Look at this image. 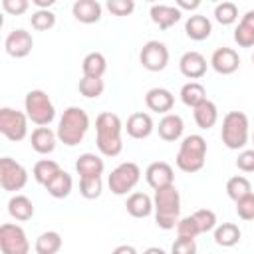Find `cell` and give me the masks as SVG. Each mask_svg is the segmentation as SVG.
Segmentation results:
<instances>
[{"instance_id": "obj_7", "label": "cell", "mask_w": 254, "mask_h": 254, "mask_svg": "<svg viewBox=\"0 0 254 254\" xmlns=\"http://www.w3.org/2000/svg\"><path fill=\"white\" fill-rule=\"evenodd\" d=\"M139 179H141V169H139V165L133 163V161H125V163L117 165V167L111 171V175H109V179H107V185H109V190H111L113 194L123 196V194L131 192V190L137 187Z\"/></svg>"}, {"instance_id": "obj_6", "label": "cell", "mask_w": 254, "mask_h": 254, "mask_svg": "<svg viewBox=\"0 0 254 254\" xmlns=\"http://www.w3.org/2000/svg\"><path fill=\"white\" fill-rule=\"evenodd\" d=\"M24 109H26L28 119L36 123L38 127H48L56 117V107L44 89L28 91L24 99Z\"/></svg>"}, {"instance_id": "obj_5", "label": "cell", "mask_w": 254, "mask_h": 254, "mask_svg": "<svg viewBox=\"0 0 254 254\" xmlns=\"http://www.w3.org/2000/svg\"><path fill=\"white\" fill-rule=\"evenodd\" d=\"M250 137V123L246 113L242 111H228L222 119V129H220V139L222 143L232 149L238 151L248 143Z\"/></svg>"}, {"instance_id": "obj_10", "label": "cell", "mask_w": 254, "mask_h": 254, "mask_svg": "<svg viewBox=\"0 0 254 254\" xmlns=\"http://www.w3.org/2000/svg\"><path fill=\"white\" fill-rule=\"evenodd\" d=\"M28 183V171L14 159L2 157L0 159V185L8 192L22 190Z\"/></svg>"}, {"instance_id": "obj_21", "label": "cell", "mask_w": 254, "mask_h": 254, "mask_svg": "<svg viewBox=\"0 0 254 254\" xmlns=\"http://www.w3.org/2000/svg\"><path fill=\"white\" fill-rule=\"evenodd\" d=\"M103 169H105V163L95 153H81L75 161V171H77L79 179H83V177H101Z\"/></svg>"}, {"instance_id": "obj_40", "label": "cell", "mask_w": 254, "mask_h": 254, "mask_svg": "<svg viewBox=\"0 0 254 254\" xmlns=\"http://www.w3.org/2000/svg\"><path fill=\"white\" fill-rule=\"evenodd\" d=\"M236 214L242 220H254V192L236 200Z\"/></svg>"}, {"instance_id": "obj_47", "label": "cell", "mask_w": 254, "mask_h": 254, "mask_svg": "<svg viewBox=\"0 0 254 254\" xmlns=\"http://www.w3.org/2000/svg\"><path fill=\"white\" fill-rule=\"evenodd\" d=\"M111 254H137V250L131 244H119V246H115V250Z\"/></svg>"}, {"instance_id": "obj_37", "label": "cell", "mask_w": 254, "mask_h": 254, "mask_svg": "<svg viewBox=\"0 0 254 254\" xmlns=\"http://www.w3.org/2000/svg\"><path fill=\"white\" fill-rule=\"evenodd\" d=\"M192 218H194V222H196L200 234L210 232V230H214V228L218 226V224H216V214H214V210H210V208H198V210H194V212H192Z\"/></svg>"}, {"instance_id": "obj_24", "label": "cell", "mask_w": 254, "mask_h": 254, "mask_svg": "<svg viewBox=\"0 0 254 254\" xmlns=\"http://www.w3.org/2000/svg\"><path fill=\"white\" fill-rule=\"evenodd\" d=\"M56 141H58V135L50 127H36L30 137L32 149L40 155H50L56 149Z\"/></svg>"}, {"instance_id": "obj_4", "label": "cell", "mask_w": 254, "mask_h": 254, "mask_svg": "<svg viewBox=\"0 0 254 254\" xmlns=\"http://www.w3.org/2000/svg\"><path fill=\"white\" fill-rule=\"evenodd\" d=\"M204 161H206V141L202 135H187L183 141H181V147H179V153H177V167L183 171V173H198L202 167H204Z\"/></svg>"}, {"instance_id": "obj_16", "label": "cell", "mask_w": 254, "mask_h": 254, "mask_svg": "<svg viewBox=\"0 0 254 254\" xmlns=\"http://www.w3.org/2000/svg\"><path fill=\"white\" fill-rule=\"evenodd\" d=\"M145 105L155 113L167 115L175 105V95L165 87H153L145 95Z\"/></svg>"}, {"instance_id": "obj_45", "label": "cell", "mask_w": 254, "mask_h": 254, "mask_svg": "<svg viewBox=\"0 0 254 254\" xmlns=\"http://www.w3.org/2000/svg\"><path fill=\"white\" fill-rule=\"evenodd\" d=\"M28 6H30L28 0H2V8H4L8 14H12V16L24 14V12L28 10Z\"/></svg>"}, {"instance_id": "obj_25", "label": "cell", "mask_w": 254, "mask_h": 254, "mask_svg": "<svg viewBox=\"0 0 254 254\" xmlns=\"http://www.w3.org/2000/svg\"><path fill=\"white\" fill-rule=\"evenodd\" d=\"M240 236H242V232H240L238 224H234V222H222L214 228V242L222 248L236 246L240 242Z\"/></svg>"}, {"instance_id": "obj_42", "label": "cell", "mask_w": 254, "mask_h": 254, "mask_svg": "<svg viewBox=\"0 0 254 254\" xmlns=\"http://www.w3.org/2000/svg\"><path fill=\"white\" fill-rule=\"evenodd\" d=\"M171 254H196L194 238H181V236H177L173 246H171Z\"/></svg>"}, {"instance_id": "obj_36", "label": "cell", "mask_w": 254, "mask_h": 254, "mask_svg": "<svg viewBox=\"0 0 254 254\" xmlns=\"http://www.w3.org/2000/svg\"><path fill=\"white\" fill-rule=\"evenodd\" d=\"M214 18H216V22L222 24V26L234 24L236 18H238V8H236V4H234V2H220V4H216V8H214Z\"/></svg>"}, {"instance_id": "obj_22", "label": "cell", "mask_w": 254, "mask_h": 254, "mask_svg": "<svg viewBox=\"0 0 254 254\" xmlns=\"http://www.w3.org/2000/svg\"><path fill=\"white\" fill-rule=\"evenodd\" d=\"M125 208L133 218H147L155 210V204H153V198L147 192H131L127 196Z\"/></svg>"}, {"instance_id": "obj_51", "label": "cell", "mask_w": 254, "mask_h": 254, "mask_svg": "<svg viewBox=\"0 0 254 254\" xmlns=\"http://www.w3.org/2000/svg\"><path fill=\"white\" fill-rule=\"evenodd\" d=\"M252 139H254V137H252Z\"/></svg>"}, {"instance_id": "obj_46", "label": "cell", "mask_w": 254, "mask_h": 254, "mask_svg": "<svg viewBox=\"0 0 254 254\" xmlns=\"http://www.w3.org/2000/svg\"><path fill=\"white\" fill-rule=\"evenodd\" d=\"M200 6V0H177V8L179 10H196Z\"/></svg>"}, {"instance_id": "obj_34", "label": "cell", "mask_w": 254, "mask_h": 254, "mask_svg": "<svg viewBox=\"0 0 254 254\" xmlns=\"http://www.w3.org/2000/svg\"><path fill=\"white\" fill-rule=\"evenodd\" d=\"M77 89L83 97L87 99H93V97H99L105 89V83L101 77H81L79 83H77Z\"/></svg>"}, {"instance_id": "obj_14", "label": "cell", "mask_w": 254, "mask_h": 254, "mask_svg": "<svg viewBox=\"0 0 254 254\" xmlns=\"http://www.w3.org/2000/svg\"><path fill=\"white\" fill-rule=\"evenodd\" d=\"M145 179L149 183V187L153 190H159V189H165V187H171L175 185V173H173V167L165 161H155L147 167L145 171Z\"/></svg>"}, {"instance_id": "obj_35", "label": "cell", "mask_w": 254, "mask_h": 254, "mask_svg": "<svg viewBox=\"0 0 254 254\" xmlns=\"http://www.w3.org/2000/svg\"><path fill=\"white\" fill-rule=\"evenodd\" d=\"M101 190H103L101 177H83V179H79V192H81L83 198H87V200L99 198Z\"/></svg>"}, {"instance_id": "obj_9", "label": "cell", "mask_w": 254, "mask_h": 254, "mask_svg": "<svg viewBox=\"0 0 254 254\" xmlns=\"http://www.w3.org/2000/svg\"><path fill=\"white\" fill-rule=\"evenodd\" d=\"M0 250L2 254H28L30 242L22 226L4 222L0 226Z\"/></svg>"}, {"instance_id": "obj_15", "label": "cell", "mask_w": 254, "mask_h": 254, "mask_svg": "<svg viewBox=\"0 0 254 254\" xmlns=\"http://www.w3.org/2000/svg\"><path fill=\"white\" fill-rule=\"evenodd\" d=\"M179 69L189 79H200L206 73V58L200 52H185L179 60Z\"/></svg>"}, {"instance_id": "obj_44", "label": "cell", "mask_w": 254, "mask_h": 254, "mask_svg": "<svg viewBox=\"0 0 254 254\" xmlns=\"http://www.w3.org/2000/svg\"><path fill=\"white\" fill-rule=\"evenodd\" d=\"M236 167L242 173H254V149H244L236 159Z\"/></svg>"}, {"instance_id": "obj_13", "label": "cell", "mask_w": 254, "mask_h": 254, "mask_svg": "<svg viewBox=\"0 0 254 254\" xmlns=\"http://www.w3.org/2000/svg\"><path fill=\"white\" fill-rule=\"evenodd\" d=\"M210 65H212V69H214L216 73H220V75H230V73H234V71L238 69V65H240V56H238L236 50L222 46V48H216V50L212 52V56H210Z\"/></svg>"}, {"instance_id": "obj_17", "label": "cell", "mask_w": 254, "mask_h": 254, "mask_svg": "<svg viewBox=\"0 0 254 254\" xmlns=\"http://www.w3.org/2000/svg\"><path fill=\"white\" fill-rule=\"evenodd\" d=\"M125 129H127V135L133 137V139H147V137L153 133L155 125H153V119H151L149 113H145V111H135V113L129 115Z\"/></svg>"}, {"instance_id": "obj_28", "label": "cell", "mask_w": 254, "mask_h": 254, "mask_svg": "<svg viewBox=\"0 0 254 254\" xmlns=\"http://www.w3.org/2000/svg\"><path fill=\"white\" fill-rule=\"evenodd\" d=\"M107 69V60L101 52H89L81 62L83 77H103Z\"/></svg>"}, {"instance_id": "obj_33", "label": "cell", "mask_w": 254, "mask_h": 254, "mask_svg": "<svg viewBox=\"0 0 254 254\" xmlns=\"http://www.w3.org/2000/svg\"><path fill=\"white\" fill-rule=\"evenodd\" d=\"M252 192V185H250V181L246 179V177H242V175H236V177H230L228 181H226V194L236 202V200H240V198H244L246 194H250Z\"/></svg>"}, {"instance_id": "obj_20", "label": "cell", "mask_w": 254, "mask_h": 254, "mask_svg": "<svg viewBox=\"0 0 254 254\" xmlns=\"http://www.w3.org/2000/svg\"><path fill=\"white\" fill-rule=\"evenodd\" d=\"M157 131H159V137H161L163 141H169V143H171V141L181 139V135H183V131H185L183 117L177 115V113H167V115H163V119L159 121Z\"/></svg>"}, {"instance_id": "obj_31", "label": "cell", "mask_w": 254, "mask_h": 254, "mask_svg": "<svg viewBox=\"0 0 254 254\" xmlns=\"http://www.w3.org/2000/svg\"><path fill=\"white\" fill-rule=\"evenodd\" d=\"M34 248H36L38 254H58L60 248H62V236H60V232H56V230L42 232L36 238Z\"/></svg>"}, {"instance_id": "obj_43", "label": "cell", "mask_w": 254, "mask_h": 254, "mask_svg": "<svg viewBox=\"0 0 254 254\" xmlns=\"http://www.w3.org/2000/svg\"><path fill=\"white\" fill-rule=\"evenodd\" d=\"M234 42L242 48H250V46H254V32L238 22V26L234 28Z\"/></svg>"}, {"instance_id": "obj_29", "label": "cell", "mask_w": 254, "mask_h": 254, "mask_svg": "<svg viewBox=\"0 0 254 254\" xmlns=\"http://www.w3.org/2000/svg\"><path fill=\"white\" fill-rule=\"evenodd\" d=\"M181 101L187 105V107H198L200 103L206 101V89L202 83L198 81H189L181 87Z\"/></svg>"}, {"instance_id": "obj_26", "label": "cell", "mask_w": 254, "mask_h": 254, "mask_svg": "<svg viewBox=\"0 0 254 254\" xmlns=\"http://www.w3.org/2000/svg\"><path fill=\"white\" fill-rule=\"evenodd\" d=\"M192 115H194V121L200 129H210L218 121V107L214 101L206 99L204 103H200L198 107L192 109Z\"/></svg>"}, {"instance_id": "obj_23", "label": "cell", "mask_w": 254, "mask_h": 254, "mask_svg": "<svg viewBox=\"0 0 254 254\" xmlns=\"http://www.w3.org/2000/svg\"><path fill=\"white\" fill-rule=\"evenodd\" d=\"M210 32H212V24H210V20H208L206 16H202V14H192V16H189L187 22H185V34H187L190 40H194V42L206 40V38L210 36Z\"/></svg>"}, {"instance_id": "obj_12", "label": "cell", "mask_w": 254, "mask_h": 254, "mask_svg": "<svg viewBox=\"0 0 254 254\" xmlns=\"http://www.w3.org/2000/svg\"><path fill=\"white\" fill-rule=\"evenodd\" d=\"M32 48H34V38L24 28H14L4 40V50L12 58H26L32 52Z\"/></svg>"}, {"instance_id": "obj_2", "label": "cell", "mask_w": 254, "mask_h": 254, "mask_svg": "<svg viewBox=\"0 0 254 254\" xmlns=\"http://www.w3.org/2000/svg\"><path fill=\"white\" fill-rule=\"evenodd\" d=\"M155 222L163 230H171L181 220V194L175 185L155 190Z\"/></svg>"}, {"instance_id": "obj_48", "label": "cell", "mask_w": 254, "mask_h": 254, "mask_svg": "<svg viewBox=\"0 0 254 254\" xmlns=\"http://www.w3.org/2000/svg\"><path fill=\"white\" fill-rule=\"evenodd\" d=\"M240 24H244L246 28H250V30L254 32V10H248V12H246V14L242 16Z\"/></svg>"}, {"instance_id": "obj_50", "label": "cell", "mask_w": 254, "mask_h": 254, "mask_svg": "<svg viewBox=\"0 0 254 254\" xmlns=\"http://www.w3.org/2000/svg\"><path fill=\"white\" fill-rule=\"evenodd\" d=\"M252 62H254V56H252Z\"/></svg>"}, {"instance_id": "obj_41", "label": "cell", "mask_w": 254, "mask_h": 254, "mask_svg": "<svg viewBox=\"0 0 254 254\" xmlns=\"http://www.w3.org/2000/svg\"><path fill=\"white\" fill-rule=\"evenodd\" d=\"M105 6L113 16H129L135 10V2L133 0H107Z\"/></svg>"}, {"instance_id": "obj_27", "label": "cell", "mask_w": 254, "mask_h": 254, "mask_svg": "<svg viewBox=\"0 0 254 254\" xmlns=\"http://www.w3.org/2000/svg\"><path fill=\"white\" fill-rule=\"evenodd\" d=\"M8 214L20 222L30 220L34 216V204L26 194H14L8 200Z\"/></svg>"}, {"instance_id": "obj_1", "label": "cell", "mask_w": 254, "mask_h": 254, "mask_svg": "<svg viewBox=\"0 0 254 254\" xmlns=\"http://www.w3.org/2000/svg\"><path fill=\"white\" fill-rule=\"evenodd\" d=\"M123 123L119 115L111 111H103L95 119V133H97V149L103 157H117L123 151V139H121Z\"/></svg>"}, {"instance_id": "obj_11", "label": "cell", "mask_w": 254, "mask_h": 254, "mask_svg": "<svg viewBox=\"0 0 254 254\" xmlns=\"http://www.w3.org/2000/svg\"><path fill=\"white\" fill-rule=\"evenodd\" d=\"M139 62L149 71H163L169 64V50L159 40H149L139 54Z\"/></svg>"}, {"instance_id": "obj_8", "label": "cell", "mask_w": 254, "mask_h": 254, "mask_svg": "<svg viewBox=\"0 0 254 254\" xmlns=\"http://www.w3.org/2000/svg\"><path fill=\"white\" fill-rule=\"evenodd\" d=\"M0 133L8 141H22L28 135V115L12 109V107H2L0 109Z\"/></svg>"}, {"instance_id": "obj_19", "label": "cell", "mask_w": 254, "mask_h": 254, "mask_svg": "<svg viewBox=\"0 0 254 254\" xmlns=\"http://www.w3.org/2000/svg\"><path fill=\"white\" fill-rule=\"evenodd\" d=\"M149 14H151L153 24H157L161 30H169L181 20V10L171 4H153Z\"/></svg>"}, {"instance_id": "obj_3", "label": "cell", "mask_w": 254, "mask_h": 254, "mask_svg": "<svg viewBox=\"0 0 254 254\" xmlns=\"http://www.w3.org/2000/svg\"><path fill=\"white\" fill-rule=\"evenodd\" d=\"M87 129H89V115H87V111H83L81 107L71 105V107H67L64 111V115H62V119L58 123L56 135H58V141H62L64 145L75 147V145H79L83 141Z\"/></svg>"}, {"instance_id": "obj_49", "label": "cell", "mask_w": 254, "mask_h": 254, "mask_svg": "<svg viewBox=\"0 0 254 254\" xmlns=\"http://www.w3.org/2000/svg\"><path fill=\"white\" fill-rule=\"evenodd\" d=\"M143 254H167V252H165L163 248H159V246H149Z\"/></svg>"}, {"instance_id": "obj_30", "label": "cell", "mask_w": 254, "mask_h": 254, "mask_svg": "<svg viewBox=\"0 0 254 254\" xmlns=\"http://www.w3.org/2000/svg\"><path fill=\"white\" fill-rule=\"evenodd\" d=\"M73 189V179L69 173H65L64 169L46 185V190L54 196V198H65Z\"/></svg>"}, {"instance_id": "obj_39", "label": "cell", "mask_w": 254, "mask_h": 254, "mask_svg": "<svg viewBox=\"0 0 254 254\" xmlns=\"http://www.w3.org/2000/svg\"><path fill=\"white\" fill-rule=\"evenodd\" d=\"M198 234H200V230H198L192 214L179 220V224H177V236H181V238H196Z\"/></svg>"}, {"instance_id": "obj_18", "label": "cell", "mask_w": 254, "mask_h": 254, "mask_svg": "<svg viewBox=\"0 0 254 254\" xmlns=\"http://www.w3.org/2000/svg\"><path fill=\"white\" fill-rule=\"evenodd\" d=\"M71 14L81 24H95L101 20V4L97 0H75Z\"/></svg>"}, {"instance_id": "obj_38", "label": "cell", "mask_w": 254, "mask_h": 254, "mask_svg": "<svg viewBox=\"0 0 254 254\" xmlns=\"http://www.w3.org/2000/svg\"><path fill=\"white\" fill-rule=\"evenodd\" d=\"M30 24H32L34 30H40V32L50 30V28H54V24H56V14H54L52 10H36V12L30 16Z\"/></svg>"}, {"instance_id": "obj_32", "label": "cell", "mask_w": 254, "mask_h": 254, "mask_svg": "<svg viewBox=\"0 0 254 254\" xmlns=\"http://www.w3.org/2000/svg\"><path fill=\"white\" fill-rule=\"evenodd\" d=\"M60 171H62V167H60L56 161H52V159H42V161H38V163L34 165V169H32L34 179H36L40 185H44V187H46Z\"/></svg>"}]
</instances>
